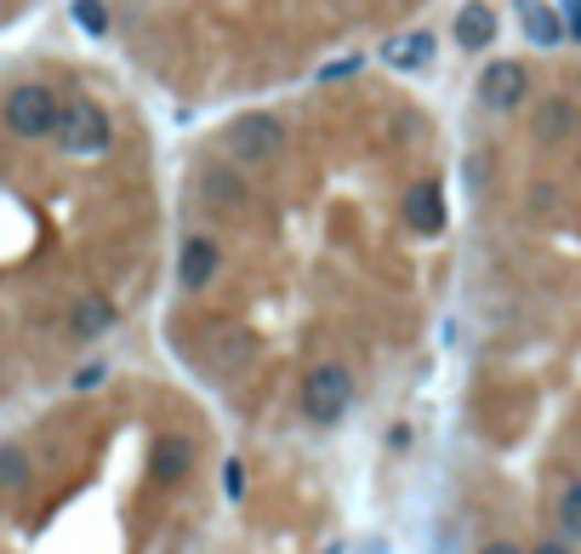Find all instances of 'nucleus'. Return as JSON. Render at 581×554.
Returning a JSON list of instances; mask_svg holds the SVG:
<instances>
[{"instance_id": "5", "label": "nucleus", "mask_w": 581, "mask_h": 554, "mask_svg": "<svg viewBox=\"0 0 581 554\" xmlns=\"http://www.w3.org/2000/svg\"><path fill=\"white\" fill-rule=\"evenodd\" d=\"M530 97V70L519 57H496L485 75H478V104L496 109V115H513Z\"/></svg>"}, {"instance_id": "11", "label": "nucleus", "mask_w": 581, "mask_h": 554, "mask_svg": "<svg viewBox=\"0 0 581 554\" xmlns=\"http://www.w3.org/2000/svg\"><path fill=\"white\" fill-rule=\"evenodd\" d=\"M200 194H205V201H212V206H223V212H251V183L246 178H239V172H205L200 178Z\"/></svg>"}, {"instance_id": "15", "label": "nucleus", "mask_w": 581, "mask_h": 554, "mask_svg": "<svg viewBox=\"0 0 581 554\" xmlns=\"http://www.w3.org/2000/svg\"><path fill=\"white\" fill-rule=\"evenodd\" d=\"M559 526H564V537H581V480H564V492H559Z\"/></svg>"}, {"instance_id": "18", "label": "nucleus", "mask_w": 581, "mask_h": 554, "mask_svg": "<svg viewBox=\"0 0 581 554\" xmlns=\"http://www.w3.org/2000/svg\"><path fill=\"white\" fill-rule=\"evenodd\" d=\"M559 23H564V41H575L581 46V0H559Z\"/></svg>"}, {"instance_id": "14", "label": "nucleus", "mask_w": 581, "mask_h": 554, "mask_svg": "<svg viewBox=\"0 0 581 554\" xmlns=\"http://www.w3.org/2000/svg\"><path fill=\"white\" fill-rule=\"evenodd\" d=\"M428 57H433V35H428V29H417V35H405V41L388 46V63H394V70H422Z\"/></svg>"}, {"instance_id": "19", "label": "nucleus", "mask_w": 581, "mask_h": 554, "mask_svg": "<svg viewBox=\"0 0 581 554\" xmlns=\"http://www.w3.org/2000/svg\"><path fill=\"white\" fill-rule=\"evenodd\" d=\"M359 63H365V57H336V63H325V75H320V81H342V75H354Z\"/></svg>"}, {"instance_id": "23", "label": "nucleus", "mask_w": 581, "mask_h": 554, "mask_svg": "<svg viewBox=\"0 0 581 554\" xmlns=\"http://www.w3.org/2000/svg\"><path fill=\"white\" fill-rule=\"evenodd\" d=\"M0 383H7V372H0Z\"/></svg>"}, {"instance_id": "1", "label": "nucleus", "mask_w": 581, "mask_h": 554, "mask_svg": "<svg viewBox=\"0 0 581 554\" xmlns=\"http://www.w3.org/2000/svg\"><path fill=\"white\" fill-rule=\"evenodd\" d=\"M57 115H63V104H57V92H52L46 81H23V86H12V92H7V109H0L7 132L23 138V143L52 138V132H57Z\"/></svg>"}, {"instance_id": "2", "label": "nucleus", "mask_w": 581, "mask_h": 554, "mask_svg": "<svg viewBox=\"0 0 581 554\" xmlns=\"http://www.w3.org/2000/svg\"><path fill=\"white\" fill-rule=\"evenodd\" d=\"M354 406V372L342 361H320L314 372L302 377V417L314 423V429H331V423H342Z\"/></svg>"}, {"instance_id": "12", "label": "nucleus", "mask_w": 581, "mask_h": 554, "mask_svg": "<svg viewBox=\"0 0 581 554\" xmlns=\"http://www.w3.org/2000/svg\"><path fill=\"white\" fill-rule=\"evenodd\" d=\"M194 469V446L189 440H177V435H165L160 446H154V480L160 486H171V480H183Z\"/></svg>"}, {"instance_id": "8", "label": "nucleus", "mask_w": 581, "mask_h": 554, "mask_svg": "<svg viewBox=\"0 0 581 554\" xmlns=\"http://www.w3.org/2000/svg\"><path fill=\"white\" fill-rule=\"evenodd\" d=\"M513 18H519L530 46H559L564 41V23H559V12L547 7V0H513Z\"/></svg>"}, {"instance_id": "22", "label": "nucleus", "mask_w": 581, "mask_h": 554, "mask_svg": "<svg viewBox=\"0 0 581 554\" xmlns=\"http://www.w3.org/2000/svg\"><path fill=\"white\" fill-rule=\"evenodd\" d=\"M525 554H570V543H559V537H541L536 548H525Z\"/></svg>"}, {"instance_id": "10", "label": "nucleus", "mask_w": 581, "mask_h": 554, "mask_svg": "<svg viewBox=\"0 0 581 554\" xmlns=\"http://www.w3.org/2000/svg\"><path fill=\"white\" fill-rule=\"evenodd\" d=\"M575 120H581L575 104H570L564 92H553V97H541V104H536V120H530V126H536L541 143H564V138L575 132Z\"/></svg>"}, {"instance_id": "13", "label": "nucleus", "mask_w": 581, "mask_h": 554, "mask_svg": "<svg viewBox=\"0 0 581 554\" xmlns=\"http://www.w3.org/2000/svg\"><path fill=\"white\" fill-rule=\"evenodd\" d=\"M109 326H115V309L103 298H80L75 309H68V332H75V338H103Z\"/></svg>"}, {"instance_id": "20", "label": "nucleus", "mask_w": 581, "mask_h": 554, "mask_svg": "<svg viewBox=\"0 0 581 554\" xmlns=\"http://www.w3.org/2000/svg\"><path fill=\"white\" fill-rule=\"evenodd\" d=\"M228 498H246V469L228 464Z\"/></svg>"}, {"instance_id": "21", "label": "nucleus", "mask_w": 581, "mask_h": 554, "mask_svg": "<svg viewBox=\"0 0 581 554\" xmlns=\"http://www.w3.org/2000/svg\"><path fill=\"white\" fill-rule=\"evenodd\" d=\"M478 554H525V548H519V543H507V537H491V543L478 548Z\"/></svg>"}, {"instance_id": "6", "label": "nucleus", "mask_w": 581, "mask_h": 554, "mask_svg": "<svg viewBox=\"0 0 581 554\" xmlns=\"http://www.w3.org/2000/svg\"><path fill=\"white\" fill-rule=\"evenodd\" d=\"M217 269H223V246H217L212 235H189V241L177 246V286H183V291L212 286Z\"/></svg>"}, {"instance_id": "7", "label": "nucleus", "mask_w": 581, "mask_h": 554, "mask_svg": "<svg viewBox=\"0 0 581 554\" xmlns=\"http://www.w3.org/2000/svg\"><path fill=\"white\" fill-rule=\"evenodd\" d=\"M399 212H405V223H410L417 235H439V230H444V194H439V183H433V178H417V183L405 189Z\"/></svg>"}, {"instance_id": "16", "label": "nucleus", "mask_w": 581, "mask_h": 554, "mask_svg": "<svg viewBox=\"0 0 581 554\" xmlns=\"http://www.w3.org/2000/svg\"><path fill=\"white\" fill-rule=\"evenodd\" d=\"M23 480H29V451L0 446V486H23Z\"/></svg>"}, {"instance_id": "9", "label": "nucleus", "mask_w": 581, "mask_h": 554, "mask_svg": "<svg viewBox=\"0 0 581 554\" xmlns=\"http://www.w3.org/2000/svg\"><path fill=\"white\" fill-rule=\"evenodd\" d=\"M456 46H467V52H485L491 41H496V7H485V0H467V7L456 12Z\"/></svg>"}, {"instance_id": "4", "label": "nucleus", "mask_w": 581, "mask_h": 554, "mask_svg": "<svg viewBox=\"0 0 581 554\" xmlns=\"http://www.w3.org/2000/svg\"><path fill=\"white\" fill-rule=\"evenodd\" d=\"M57 149L63 155H103V149H109V115H103L97 104H75V109H63L57 115Z\"/></svg>"}, {"instance_id": "17", "label": "nucleus", "mask_w": 581, "mask_h": 554, "mask_svg": "<svg viewBox=\"0 0 581 554\" xmlns=\"http://www.w3.org/2000/svg\"><path fill=\"white\" fill-rule=\"evenodd\" d=\"M75 23L86 35H109V7L103 0H75Z\"/></svg>"}, {"instance_id": "3", "label": "nucleus", "mask_w": 581, "mask_h": 554, "mask_svg": "<svg viewBox=\"0 0 581 554\" xmlns=\"http://www.w3.org/2000/svg\"><path fill=\"white\" fill-rule=\"evenodd\" d=\"M286 149V126L273 115H239L223 126V160L228 167H268Z\"/></svg>"}]
</instances>
